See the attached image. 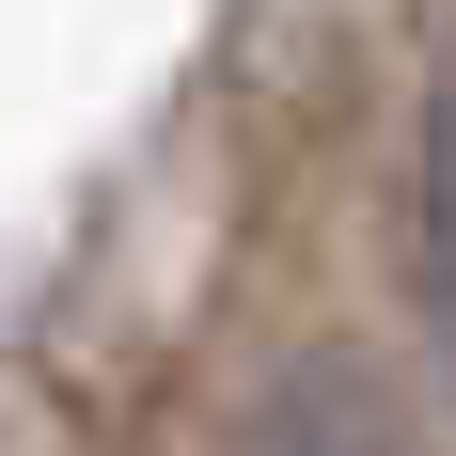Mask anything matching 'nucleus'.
I'll return each instance as SVG.
<instances>
[{
    "mask_svg": "<svg viewBox=\"0 0 456 456\" xmlns=\"http://www.w3.org/2000/svg\"><path fill=\"white\" fill-rule=\"evenodd\" d=\"M441 315H456V299H441Z\"/></svg>",
    "mask_w": 456,
    "mask_h": 456,
    "instance_id": "nucleus-3",
    "label": "nucleus"
},
{
    "mask_svg": "<svg viewBox=\"0 0 456 456\" xmlns=\"http://www.w3.org/2000/svg\"><path fill=\"white\" fill-rule=\"evenodd\" d=\"M410 221H425V283L456 299V47L425 79V174H410Z\"/></svg>",
    "mask_w": 456,
    "mask_h": 456,
    "instance_id": "nucleus-2",
    "label": "nucleus"
},
{
    "mask_svg": "<svg viewBox=\"0 0 456 456\" xmlns=\"http://www.w3.org/2000/svg\"><path fill=\"white\" fill-rule=\"evenodd\" d=\"M252 456H425V441H410V410H394L362 362H299L268 410H252Z\"/></svg>",
    "mask_w": 456,
    "mask_h": 456,
    "instance_id": "nucleus-1",
    "label": "nucleus"
}]
</instances>
